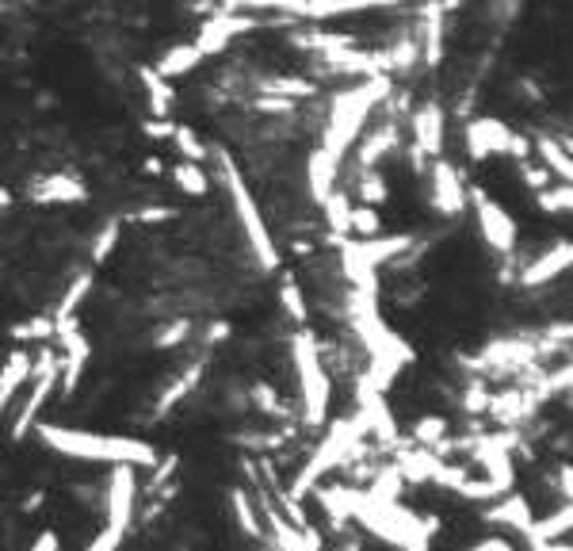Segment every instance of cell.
I'll list each match as a JSON object with an SVG mask.
<instances>
[{
	"mask_svg": "<svg viewBox=\"0 0 573 551\" xmlns=\"http://www.w3.org/2000/svg\"><path fill=\"white\" fill-rule=\"evenodd\" d=\"M291 360L294 372H299V399H302V425L321 429L329 418V402H333V383L325 372V357H321V344L314 333L302 325L291 341Z\"/></svg>",
	"mask_w": 573,
	"mask_h": 551,
	"instance_id": "obj_4",
	"label": "cell"
},
{
	"mask_svg": "<svg viewBox=\"0 0 573 551\" xmlns=\"http://www.w3.org/2000/svg\"><path fill=\"white\" fill-rule=\"evenodd\" d=\"M432 207L448 219H455L459 211L466 207V188H463V177L455 172V166L444 158L432 161Z\"/></svg>",
	"mask_w": 573,
	"mask_h": 551,
	"instance_id": "obj_11",
	"label": "cell"
},
{
	"mask_svg": "<svg viewBox=\"0 0 573 551\" xmlns=\"http://www.w3.org/2000/svg\"><path fill=\"white\" fill-rule=\"evenodd\" d=\"M31 375H34L31 379V394L23 399V407L12 421V441H23V437L39 425V413L47 410V402L54 399V391H58V352H50V349L42 352L39 364L31 368Z\"/></svg>",
	"mask_w": 573,
	"mask_h": 551,
	"instance_id": "obj_7",
	"label": "cell"
},
{
	"mask_svg": "<svg viewBox=\"0 0 573 551\" xmlns=\"http://www.w3.org/2000/svg\"><path fill=\"white\" fill-rule=\"evenodd\" d=\"M34 437H39L47 448H54L58 455H69V460H84V463H127V468H158V448L142 437H115V433H89V429H66V425H47L39 421L34 425Z\"/></svg>",
	"mask_w": 573,
	"mask_h": 551,
	"instance_id": "obj_1",
	"label": "cell"
},
{
	"mask_svg": "<svg viewBox=\"0 0 573 551\" xmlns=\"http://www.w3.org/2000/svg\"><path fill=\"white\" fill-rule=\"evenodd\" d=\"M8 203H12V196H8L4 188H0V207H8Z\"/></svg>",
	"mask_w": 573,
	"mask_h": 551,
	"instance_id": "obj_49",
	"label": "cell"
},
{
	"mask_svg": "<svg viewBox=\"0 0 573 551\" xmlns=\"http://www.w3.org/2000/svg\"><path fill=\"white\" fill-rule=\"evenodd\" d=\"M28 551H62V548H58V537H54V532H42V537L34 540V544H31Z\"/></svg>",
	"mask_w": 573,
	"mask_h": 551,
	"instance_id": "obj_47",
	"label": "cell"
},
{
	"mask_svg": "<svg viewBox=\"0 0 573 551\" xmlns=\"http://www.w3.org/2000/svg\"><path fill=\"white\" fill-rule=\"evenodd\" d=\"M211 153H214V161H219V172H222L225 196H230L233 214H238L241 230H245V241H249V249H253L257 264H260V269L272 272L275 264H280V249H275L272 230H268L264 214H260V203H257L253 188L245 184V177H241V169L233 166L230 153H225V150H211Z\"/></svg>",
	"mask_w": 573,
	"mask_h": 551,
	"instance_id": "obj_3",
	"label": "cell"
},
{
	"mask_svg": "<svg viewBox=\"0 0 573 551\" xmlns=\"http://www.w3.org/2000/svg\"><path fill=\"white\" fill-rule=\"evenodd\" d=\"M355 196H360L363 207H379L390 200V184L379 169H363L360 172V184H355Z\"/></svg>",
	"mask_w": 573,
	"mask_h": 551,
	"instance_id": "obj_28",
	"label": "cell"
},
{
	"mask_svg": "<svg viewBox=\"0 0 573 551\" xmlns=\"http://www.w3.org/2000/svg\"><path fill=\"white\" fill-rule=\"evenodd\" d=\"M394 4H402V0H294L291 16H299V20H336V16H360Z\"/></svg>",
	"mask_w": 573,
	"mask_h": 551,
	"instance_id": "obj_12",
	"label": "cell"
},
{
	"mask_svg": "<svg viewBox=\"0 0 573 551\" xmlns=\"http://www.w3.org/2000/svg\"><path fill=\"white\" fill-rule=\"evenodd\" d=\"M172 127H177V123H164V119L158 123V119H153V123H145V134H150V138H161V142H169V138H172Z\"/></svg>",
	"mask_w": 573,
	"mask_h": 551,
	"instance_id": "obj_46",
	"label": "cell"
},
{
	"mask_svg": "<svg viewBox=\"0 0 573 551\" xmlns=\"http://www.w3.org/2000/svg\"><path fill=\"white\" fill-rule=\"evenodd\" d=\"M410 131H413V158L421 166L424 158L436 161L444 153V138H448V119L440 103H421L410 119Z\"/></svg>",
	"mask_w": 573,
	"mask_h": 551,
	"instance_id": "obj_10",
	"label": "cell"
},
{
	"mask_svg": "<svg viewBox=\"0 0 573 551\" xmlns=\"http://www.w3.org/2000/svg\"><path fill=\"white\" fill-rule=\"evenodd\" d=\"M230 505H233V517H238V529L245 532V537H253V540L264 537V529H260V517L253 510V498H249L245 490H233Z\"/></svg>",
	"mask_w": 573,
	"mask_h": 551,
	"instance_id": "obj_30",
	"label": "cell"
},
{
	"mask_svg": "<svg viewBox=\"0 0 573 551\" xmlns=\"http://www.w3.org/2000/svg\"><path fill=\"white\" fill-rule=\"evenodd\" d=\"M172 207H145V211H138L134 214V222H164V219H172Z\"/></svg>",
	"mask_w": 573,
	"mask_h": 551,
	"instance_id": "obj_45",
	"label": "cell"
},
{
	"mask_svg": "<svg viewBox=\"0 0 573 551\" xmlns=\"http://www.w3.org/2000/svg\"><path fill=\"white\" fill-rule=\"evenodd\" d=\"M199 375H203V364H195V368H188V372H180V379H177V383H172V387H169V391H164V394H161L158 410L164 413V410H172V407H177V402H180V399H184V394L191 391V387H195V383H199Z\"/></svg>",
	"mask_w": 573,
	"mask_h": 551,
	"instance_id": "obj_36",
	"label": "cell"
},
{
	"mask_svg": "<svg viewBox=\"0 0 573 551\" xmlns=\"http://www.w3.org/2000/svg\"><path fill=\"white\" fill-rule=\"evenodd\" d=\"M421 50H424V62H429V66H436L440 58H444V20H440V12H432L429 20H424Z\"/></svg>",
	"mask_w": 573,
	"mask_h": 551,
	"instance_id": "obj_33",
	"label": "cell"
},
{
	"mask_svg": "<svg viewBox=\"0 0 573 551\" xmlns=\"http://www.w3.org/2000/svg\"><path fill=\"white\" fill-rule=\"evenodd\" d=\"M115 246H119V222H108V227H103L100 234H96V241H92V261L103 264Z\"/></svg>",
	"mask_w": 573,
	"mask_h": 551,
	"instance_id": "obj_37",
	"label": "cell"
},
{
	"mask_svg": "<svg viewBox=\"0 0 573 551\" xmlns=\"http://www.w3.org/2000/svg\"><path fill=\"white\" fill-rule=\"evenodd\" d=\"M471 207H474V219H478V234H482L485 246L493 249L497 257H512L516 253V219L501 207L493 196H485L482 188H471Z\"/></svg>",
	"mask_w": 573,
	"mask_h": 551,
	"instance_id": "obj_6",
	"label": "cell"
},
{
	"mask_svg": "<svg viewBox=\"0 0 573 551\" xmlns=\"http://www.w3.org/2000/svg\"><path fill=\"white\" fill-rule=\"evenodd\" d=\"M520 180H524V184L532 188L535 196H540L543 188H551V172H546L543 166H527V158L520 161Z\"/></svg>",
	"mask_w": 573,
	"mask_h": 551,
	"instance_id": "obj_40",
	"label": "cell"
},
{
	"mask_svg": "<svg viewBox=\"0 0 573 551\" xmlns=\"http://www.w3.org/2000/svg\"><path fill=\"white\" fill-rule=\"evenodd\" d=\"M142 89H145V97H150V116L169 119L172 116V81H164V77H158L153 69H145Z\"/></svg>",
	"mask_w": 573,
	"mask_h": 551,
	"instance_id": "obj_24",
	"label": "cell"
},
{
	"mask_svg": "<svg viewBox=\"0 0 573 551\" xmlns=\"http://www.w3.org/2000/svg\"><path fill=\"white\" fill-rule=\"evenodd\" d=\"M188 338H191V322H188V318H177V322H169L164 330H158L153 344H158V349H172V344H180Z\"/></svg>",
	"mask_w": 573,
	"mask_h": 551,
	"instance_id": "obj_39",
	"label": "cell"
},
{
	"mask_svg": "<svg viewBox=\"0 0 573 551\" xmlns=\"http://www.w3.org/2000/svg\"><path fill=\"white\" fill-rule=\"evenodd\" d=\"M535 150H540L543 158V169L551 172V177H559V184H573V153L566 146L554 142V138H540Z\"/></svg>",
	"mask_w": 573,
	"mask_h": 551,
	"instance_id": "obj_23",
	"label": "cell"
},
{
	"mask_svg": "<svg viewBox=\"0 0 573 551\" xmlns=\"http://www.w3.org/2000/svg\"><path fill=\"white\" fill-rule=\"evenodd\" d=\"M103 510H108V529L127 532L130 521H134L138 510V468H127V463H115L108 479V490H103Z\"/></svg>",
	"mask_w": 573,
	"mask_h": 551,
	"instance_id": "obj_9",
	"label": "cell"
},
{
	"mask_svg": "<svg viewBox=\"0 0 573 551\" xmlns=\"http://www.w3.org/2000/svg\"><path fill=\"white\" fill-rule=\"evenodd\" d=\"M386 92H390V81L382 73L336 92L333 103H329L325 131H321V150H329L336 161H344V153H352V146L363 138V127H368L371 111H375V103L386 97Z\"/></svg>",
	"mask_w": 573,
	"mask_h": 551,
	"instance_id": "obj_2",
	"label": "cell"
},
{
	"mask_svg": "<svg viewBox=\"0 0 573 551\" xmlns=\"http://www.w3.org/2000/svg\"><path fill=\"white\" fill-rule=\"evenodd\" d=\"M527 150L532 146L524 142L516 131H512L509 123H501V119H474L471 127H466V153H471L474 161H485V158H516L524 161Z\"/></svg>",
	"mask_w": 573,
	"mask_h": 551,
	"instance_id": "obj_5",
	"label": "cell"
},
{
	"mask_svg": "<svg viewBox=\"0 0 573 551\" xmlns=\"http://www.w3.org/2000/svg\"><path fill=\"white\" fill-rule=\"evenodd\" d=\"M172 180H177L180 192L195 196V200H203V196L211 192V177H207V169L195 166V161H180V166L172 169Z\"/></svg>",
	"mask_w": 573,
	"mask_h": 551,
	"instance_id": "obj_26",
	"label": "cell"
},
{
	"mask_svg": "<svg viewBox=\"0 0 573 551\" xmlns=\"http://www.w3.org/2000/svg\"><path fill=\"white\" fill-rule=\"evenodd\" d=\"M31 200L34 203H84L89 200V188L81 184L77 177H69V172H50V177L34 180L31 184Z\"/></svg>",
	"mask_w": 573,
	"mask_h": 551,
	"instance_id": "obj_17",
	"label": "cell"
},
{
	"mask_svg": "<svg viewBox=\"0 0 573 551\" xmlns=\"http://www.w3.org/2000/svg\"><path fill=\"white\" fill-rule=\"evenodd\" d=\"M260 92L264 97H314L318 84L302 81V77H268V81H260Z\"/></svg>",
	"mask_w": 573,
	"mask_h": 551,
	"instance_id": "obj_29",
	"label": "cell"
},
{
	"mask_svg": "<svg viewBox=\"0 0 573 551\" xmlns=\"http://www.w3.org/2000/svg\"><path fill=\"white\" fill-rule=\"evenodd\" d=\"M253 407H257L260 413H272V418H283V413H286V407L280 402V394H275L268 383H257V387H253Z\"/></svg>",
	"mask_w": 573,
	"mask_h": 551,
	"instance_id": "obj_38",
	"label": "cell"
},
{
	"mask_svg": "<svg viewBox=\"0 0 573 551\" xmlns=\"http://www.w3.org/2000/svg\"><path fill=\"white\" fill-rule=\"evenodd\" d=\"M543 383H546V391H551V394H559V391H573V364H562L559 372L543 375Z\"/></svg>",
	"mask_w": 573,
	"mask_h": 551,
	"instance_id": "obj_41",
	"label": "cell"
},
{
	"mask_svg": "<svg viewBox=\"0 0 573 551\" xmlns=\"http://www.w3.org/2000/svg\"><path fill=\"white\" fill-rule=\"evenodd\" d=\"M257 16L253 12H230V8H219V12L211 16V20H203V28L191 42L199 47V54L211 58V54H222V50H230L233 39H241L245 31L257 28Z\"/></svg>",
	"mask_w": 573,
	"mask_h": 551,
	"instance_id": "obj_8",
	"label": "cell"
},
{
	"mask_svg": "<svg viewBox=\"0 0 573 551\" xmlns=\"http://www.w3.org/2000/svg\"><path fill=\"white\" fill-rule=\"evenodd\" d=\"M382 234V219H379V207H352V222H349V238H379Z\"/></svg>",
	"mask_w": 573,
	"mask_h": 551,
	"instance_id": "obj_32",
	"label": "cell"
},
{
	"mask_svg": "<svg viewBox=\"0 0 573 551\" xmlns=\"http://www.w3.org/2000/svg\"><path fill=\"white\" fill-rule=\"evenodd\" d=\"M570 532H573V505L562 502L554 513L535 517L524 540H527V544H551V540H570Z\"/></svg>",
	"mask_w": 573,
	"mask_h": 551,
	"instance_id": "obj_20",
	"label": "cell"
},
{
	"mask_svg": "<svg viewBox=\"0 0 573 551\" xmlns=\"http://www.w3.org/2000/svg\"><path fill=\"white\" fill-rule=\"evenodd\" d=\"M532 551H573L570 540H551V544H532Z\"/></svg>",
	"mask_w": 573,
	"mask_h": 551,
	"instance_id": "obj_48",
	"label": "cell"
},
{
	"mask_svg": "<svg viewBox=\"0 0 573 551\" xmlns=\"http://www.w3.org/2000/svg\"><path fill=\"white\" fill-rule=\"evenodd\" d=\"M463 410L466 413H485L490 410V394H485L482 387H471V391L463 394Z\"/></svg>",
	"mask_w": 573,
	"mask_h": 551,
	"instance_id": "obj_42",
	"label": "cell"
},
{
	"mask_svg": "<svg viewBox=\"0 0 573 551\" xmlns=\"http://www.w3.org/2000/svg\"><path fill=\"white\" fill-rule=\"evenodd\" d=\"M318 505L321 513H325V521L333 524V529H344L349 521H355V513H360L363 505V490L360 487H321L318 490Z\"/></svg>",
	"mask_w": 573,
	"mask_h": 551,
	"instance_id": "obj_15",
	"label": "cell"
},
{
	"mask_svg": "<svg viewBox=\"0 0 573 551\" xmlns=\"http://www.w3.org/2000/svg\"><path fill=\"white\" fill-rule=\"evenodd\" d=\"M352 196L349 192H333L325 203H321V211H325V222H329V230H333V238L336 241H344L349 238V222H352Z\"/></svg>",
	"mask_w": 573,
	"mask_h": 551,
	"instance_id": "obj_25",
	"label": "cell"
},
{
	"mask_svg": "<svg viewBox=\"0 0 573 551\" xmlns=\"http://www.w3.org/2000/svg\"><path fill=\"white\" fill-rule=\"evenodd\" d=\"M169 142L180 150V158H184V161H195V166H203V161L211 158V150L203 146V138H199V134L191 131V127H184V123L172 127V138H169Z\"/></svg>",
	"mask_w": 573,
	"mask_h": 551,
	"instance_id": "obj_27",
	"label": "cell"
},
{
	"mask_svg": "<svg viewBox=\"0 0 573 551\" xmlns=\"http://www.w3.org/2000/svg\"><path fill=\"white\" fill-rule=\"evenodd\" d=\"M535 200H540L543 211H551V214H573V184H551V188H543Z\"/></svg>",
	"mask_w": 573,
	"mask_h": 551,
	"instance_id": "obj_34",
	"label": "cell"
},
{
	"mask_svg": "<svg viewBox=\"0 0 573 551\" xmlns=\"http://www.w3.org/2000/svg\"><path fill=\"white\" fill-rule=\"evenodd\" d=\"M280 307L286 310V318H291L294 325H306V299H302V288H299V280L294 276H283V283H280Z\"/></svg>",
	"mask_w": 573,
	"mask_h": 551,
	"instance_id": "obj_31",
	"label": "cell"
},
{
	"mask_svg": "<svg viewBox=\"0 0 573 551\" xmlns=\"http://www.w3.org/2000/svg\"><path fill=\"white\" fill-rule=\"evenodd\" d=\"M355 150V169H379V161L386 158V153H394L398 150V127L394 123H386V127H379L375 134H368V138H360V142L352 146Z\"/></svg>",
	"mask_w": 573,
	"mask_h": 551,
	"instance_id": "obj_18",
	"label": "cell"
},
{
	"mask_svg": "<svg viewBox=\"0 0 573 551\" xmlns=\"http://www.w3.org/2000/svg\"><path fill=\"white\" fill-rule=\"evenodd\" d=\"M440 455L429 452V448H405V452H398V475L405 482H413V487H424V482H432V471H436Z\"/></svg>",
	"mask_w": 573,
	"mask_h": 551,
	"instance_id": "obj_21",
	"label": "cell"
},
{
	"mask_svg": "<svg viewBox=\"0 0 573 551\" xmlns=\"http://www.w3.org/2000/svg\"><path fill=\"white\" fill-rule=\"evenodd\" d=\"M0 8H4V0H0Z\"/></svg>",
	"mask_w": 573,
	"mask_h": 551,
	"instance_id": "obj_50",
	"label": "cell"
},
{
	"mask_svg": "<svg viewBox=\"0 0 573 551\" xmlns=\"http://www.w3.org/2000/svg\"><path fill=\"white\" fill-rule=\"evenodd\" d=\"M119 544H123V532H115V529H103L100 537L92 540L84 551H119Z\"/></svg>",
	"mask_w": 573,
	"mask_h": 551,
	"instance_id": "obj_43",
	"label": "cell"
},
{
	"mask_svg": "<svg viewBox=\"0 0 573 551\" xmlns=\"http://www.w3.org/2000/svg\"><path fill=\"white\" fill-rule=\"evenodd\" d=\"M50 338H58L54 318H28V322H20L12 330V341H20V344H28V341H50Z\"/></svg>",
	"mask_w": 573,
	"mask_h": 551,
	"instance_id": "obj_35",
	"label": "cell"
},
{
	"mask_svg": "<svg viewBox=\"0 0 573 551\" xmlns=\"http://www.w3.org/2000/svg\"><path fill=\"white\" fill-rule=\"evenodd\" d=\"M471 551H516L509 537H501V532H493V537H482Z\"/></svg>",
	"mask_w": 573,
	"mask_h": 551,
	"instance_id": "obj_44",
	"label": "cell"
},
{
	"mask_svg": "<svg viewBox=\"0 0 573 551\" xmlns=\"http://www.w3.org/2000/svg\"><path fill=\"white\" fill-rule=\"evenodd\" d=\"M31 368H34V360H31L28 349L8 352L4 368H0V413L8 410V402H12L16 394H20V387L31 379Z\"/></svg>",
	"mask_w": 573,
	"mask_h": 551,
	"instance_id": "obj_19",
	"label": "cell"
},
{
	"mask_svg": "<svg viewBox=\"0 0 573 551\" xmlns=\"http://www.w3.org/2000/svg\"><path fill=\"white\" fill-rule=\"evenodd\" d=\"M566 272H573V241H559V246H551L546 253L535 257L532 264H524L520 283H524V288H543V283L559 280V276Z\"/></svg>",
	"mask_w": 573,
	"mask_h": 551,
	"instance_id": "obj_14",
	"label": "cell"
},
{
	"mask_svg": "<svg viewBox=\"0 0 573 551\" xmlns=\"http://www.w3.org/2000/svg\"><path fill=\"white\" fill-rule=\"evenodd\" d=\"M199 62H203V54H199L195 42H180V47H169L164 54L158 58V66H153V73L164 77V81H177V77L191 73Z\"/></svg>",
	"mask_w": 573,
	"mask_h": 551,
	"instance_id": "obj_22",
	"label": "cell"
},
{
	"mask_svg": "<svg viewBox=\"0 0 573 551\" xmlns=\"http://www.w3.org/2000/svg\"><path fill=\"white\" fill-rule=\"evenodd\" d=\"M482 517L490 524H497V529H509V532H516V537H527V529H532V521H535V510H532V498L509 490V494L493 498V505Z\"/></svg>",
	"mask_w": 573,
	"mask_h": 551,
	"instance_id": "obj_13",
	"label": "cell"
},
{
	"mask_svg": "<svg viewBox=\"0 0 573 551\" xmlns=\"http://www.w3.org/2000/svg\"><path fill=\"white\" fill-rule=\"evenodd\" d=\"M336 177H341V161H336L329 150L314 146L310 158H306V188H310V196H314L318 207L336 192Z\"/></svg>",
	"mask_w": 573,
	"mask_h": 551,
	"instance_id": "obj_16",
	"label": "cell"
}]
</instances>
